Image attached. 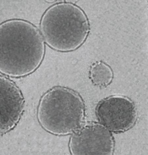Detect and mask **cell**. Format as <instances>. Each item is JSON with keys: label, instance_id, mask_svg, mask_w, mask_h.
<instances>
[{"label": "cell", "instance_id": "cell-5", "mask_svg": "<svg viewBox=\"0 0 148 155\" xmlns=\"http://www.w3.org/2000/svg\"><path fill=\"white\" fill-rule=\"evenodd\" d=\"M114 141L110 131L102 125L87 124L71 137L70 148L74 155H111Z\"/></svg>", "mask_w": 148, "mask_h": 155}, {"label": "cell", "instance_id": "cell-7", "mask_svg": "<svg viewBox=\"0 0 148 155\" xmlns=\"http://www.w3.org/2000/svg\"><path fill=\"white\" fill-rule=\"evenodd\" d=\"M89 76L95 86L105 87L109 85L113 77V71L105 62H96L92 65L89 71Z\"/></svg>", "mask_w": 148, "mask_h": 155}, {"label": "cell", "instance_id": "cell-2", "mask_svg": "<svg viewBox=\"0 0 148 155\" xmlns=\"http://www.w3.org/2000/svg\"><path fill=\"white\" fill-rule=\"evenodd\" d=\"M40 28L43 40L51 48L61 52L78 49L90 31L84 12L68 3L57 4L49 8L43 16Z\"/></svg>", "mask_w": 148, "mask_h": 155}, {"label": "cell", "instance_id": "cell-1", "mask_svg": "<svg viewBox=\"0 0 148 155\" xmlns=\"http://www.w3.org/2000/svg\"><path fill=\"white\" fill-rule=\"evenodd\" d=\"M0 28L1 73L19 77L34 72L45 53L43 39L38 29L20 19L7 21Z\"/></svg>", "mask_w": 148, "mask_h": 155}, {"label": "cell", "instance_id": "cell-6", "mask_svg": "<svg viewBox=\"0 0 148 155\" xmlns=\"http://www.w3.org/2000/svg\"><path fill=\"white\" fill-rule=\"evenodd\" d=\"M24 99L14 83L1 77V131L4 134L12 129L20 118Z\"/></svg>", "mask_w": 148, "mask_h": 155}, {"label": "cell", "instance_id": "cell-4", "mask_svg": "<svg viewBox=\"0 0 148 155\" xmlns=\"http://www.w3.org/2000/svg\"><path fill=\"white\" fill-rule=\"evenodd\" d=\"M101 124L110 131L121 133L134 125L137 117L134 103L128 98L114 95L104 99L96 109Z\"/></svg>", "mask_w": 148, "mask_h": 155}, {"label": "cell", "instance_id": "cell-3", "mask_svg": "<svg viewBox=\"0 0 148 155\" xmlns=\"http://www.w3.org/2000/svg\"><path fill=\"white\" fill-rule=\"evenodd\" d=\"M37 114L43 128L54 134L66 135L81 128L84 117V107L81 98L73 91L56 87L43 95Z\"/></svg>", "mask_w": 148, "mask_h": 155}]
</instances>
